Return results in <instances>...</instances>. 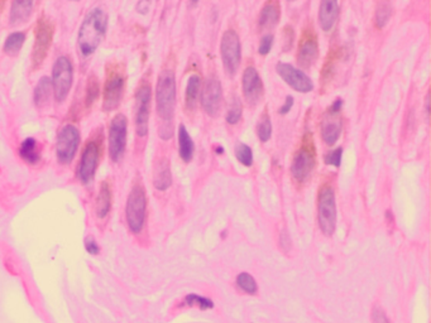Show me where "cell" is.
Segmentation results:
<instances>
[{
	"mask_svg": "<svg viewBox=\"0 0 431 323\" xmlns=\"http://www.w3.org/2000/svg\"><path fill=\"white\" fill-rule=\"evenodd\" d=\"M108 27V15L103 9L95 8L89 11L79 32V48L84 57L96 51L105 36Z\"/></svg>",
	"mask_w": 431,
	"mask_h": 323,
	"instance_id": "obj_1",
	"label": "cell"
},
{
	"mask_svg": "<svg viewBox=\"0 0 431 323\" xmlns=\"http://www.w3.org/2000/svg\"><path fill=\"white\" fill-rule=\"evenodd\" d=\"M157 113L163 123H171L175 114L176 104V80L172 70L162 71L156 88Z\"/></svg>",
	"mask_w": 431,
	"mask_h": 323,
	"instance_id": "obj_2",
	"label": "cell"
},
{
	"mask_svg": "<svg viewBox=\"0 0 431 323\" xmlns=\"http://www.w3.org/2000/svg\"><path fill=\"white\" fill-rule=\"evenodd\" d=\"M319 226L326 236H331L336 226V203L334 188L330 185H322L318 194Z\"/></svg>",
	"mask_w": 431,
	"mask_h": 323,
	"instance_id": "obj_3",
	"label": "cell"
},
{
	"mask_svg": "<svg viewBox=\"0 0 431 323\" xmlns=\"http://www.w3.org/2000/svg\"><path fill=\"white\" fill-rule=\"evenodd\" d=\"M147 197L143 185L135 183L128 197L125 216H127L128 226L133 233H139L146 221Z\"/></svg>",
	"mask_w": 431,
	"mask_h": 323,
	"instance_id": "obj_4",
	"label": "cell"
},
{
	"mask_svg": "<svg viewBox=\"0 0 431 323\" xmlns=\"http://www.w3.org/2000/svg\"><path fill=\"white\" fill-rule=\"evenodd\" d=\"M316 155L311 134H306L302 144L296 152L291 166V173L297 182H305L315 168Z\"/></svg>",
	"mask_w": 431,
	"mask_h": 323,
	"instance_id": "obj_5",
	"label": "cell"
},
{
	"mask_svg": "<svg viewBox=\"0 0 431 323\" xmlns=\"http://www.w3.org/2000/svg\"><path fill=\"white\" fill-rule=\"evenodd\" d=\"M54 24L47 18L41 15L36 26V42H34L33 54H32V68L33 70H38L47 57L50 47L52 45V40H54Z\"/></svg>",
	"mask_w": 431,
	"mask_h": 323,
	"instance_id": "obj_6",
	"label": "cell"
},
{
	"mask_svg": "<svg viewBox=\"0 0 431 323\" xmlns=\"http://www.w3.org/2000/svg\"><path fill=\"white\" fill-rule=\"evenodd\" d=\"M72 80L73 68L71 61L65 56L58 57L52 70V88L54 98L58 102H62L67 97L72 86Z\"/></svg>",
	"mask_w": 431,
	"mask_h": 323,
	"instance_id": "obj_7",
	"label": "cell"
},
{
	"mask_svg": "<svg viewBox=\"0 0 431 323\" xmlns=\"http://www.w3.org/2000/svg\"><path fill=\"white\" fill-rule=\"evenodd\" d=\"M221 59L229 76H234L237 73L242 58V46H240L239 36L234 29H228L221 38Z\"/></svg>",
	"mask_w": 431,
	"mask_h": 323,
	"instance_id": "obj_8",
	"label": "cell"
},
{
	"mask_svg": "<svg viewBox=\"0 0 431 323\" xmlns=\"http://www.w3.org/2000/svg\"><path fill=\"white\" fill-rule=\"evenodd\" d=\"M80 145V132L75 125L67 124L59 130L57 137V159L59 163L68 164L73 159Z\"/></svg>",
	"mask_w": 431,
	"mask_h": 323,
	"instance_id": "obj_9",
	"label": "cell"
},
{
	"mask_svg": "<svg viewBox=\"0 0 431 323\" xmlns=\"http://www.w3.org/2000/svg\"><path fill=\"white\" fill-rule=\"evenodd\" d=\"M151 98H152L151 85L143 81L135 92V130L139 137H146L148 133Z\"/></svg>",
	"mask_w": 431,
	"mask_h": 323,
	"instance_id": "obj_10",
	"label": "cell"
},
{
	"mask_svg": "<svg viewBox=\"0 0 431 323\" xmlns=\"http://www.w3.org/2000/svg\"><path fill=\"white\" fill-rule=\"evenodd\" d=\"M128 121L125 115L116 114L110 123L109 129V154L113 162H118L123 157L127 145Z\"/></svg>",
	"mask_w": 431,
	"mask_h": 323,
	"instance_id": "obj_11",
	"label": "cell"
},
{
	"mask_svg": "<svg viewBox=\"0 0 431 323\" xmlns=\"http://www.w3.org/2000/svg\"><path fill=\"white\" fill-rule=\"evenodd\" d=\"M100 158V141L89 140L84 148L81 154L79 168H77V176L84 185H88L95 176V171L99 164Z\"/></svg>",
	"mask_w": 431,
	"mask_h": 323,
	"instance_id": "obj_12",
	"label": "cell"
},
{
	"mask_svg": "<svg viewBox=\"0 0 431 323\" xmlns=\"http://www.w3.org/2000/svg\"><path fill=\"white\" fill-rule=\"evenodd\" d=\"M123 91H124V76L121 75L120 71H108V77L104 86V101H103L104 111L109 113L119 106L123 97Z\"/></svg>",
	"mask_w": 431,
	"mask_h": 323,
	"instance_id": "obj_13",
	"label": "cell"
},
{
	"mask_svg": "<svg viewBox=\"0 0 431 323\" xmlns=\"http://www.w3.org/2000/svg\"><path fill=\"white\" fill-rule=\"evenodd\" d=\"M276 70L277 73L283 79V81L287 85H290L291 88L295 89L296 91H300L302 93L313 91V81L304 71L293 67L292 65H288V63H283V62L277 63Z\"/></svg>",
	"mask_w": 431,
	"mask_h": 323,
	"instance_id": "obj_14",
	"label": "cell"
},
{
	"mask_svg": "<svg viewBox=\"0 0 431 323\" xmlns=\"http://www.w3.org/2000/svg\"><path fill=\"white\" fill-rule=\"evenodd\" d=\"M223 100V91L221 85L216 77H209L204 85L203 92H201V105L206 114L210 116H216L219 114L220 106Z\"/></svg>",
	"mask_w": 431,
	"mask_h": 323,
	"instance_id": "obj_15",
	"label": "cell"
},
{
	"mask_svg": "<svg viewBox=\"0 0 431 323\" xmlns=\"http://www.w3.org/2000/svg\"><path fill=\"white\" fill-rule=\"evenodd\" d=\"M319 56V43L316 34L313 29H306L301 37L299 45L297 62L304 68H309L314 65Z\"/></svg>",
	"mask_w": 431,
	"mask_h": 323,
	"instance_id": "obj_16",
	"label": "cell"
},
{
	"mask_svg": "<svg viewBox=\"0 0 431 323\" xmlns=\"http://www.w3.org/2000/svg\"><path fill=\"white\" fill-rule=\"evenodd\" d=\"M243 93L245 100L252 105H256L263 96L262 80L253 66L245 68L243 73Z\"/></svg>",
	"mask_w": 431,
	"mask_h": 323,
	"instance_id": "obj_17",
	"label": "cell"
},
{
	"mask_svg": "<svg viewBox=\"0 0 431 323\" xmlns=\"http://www.w3.org/2000/svg\"><path fill=\"white\" fill-rule=\"evenodd\" d=\"M339 15V4L334 0H324L319 9V22L324 32L331 31Z\"/></svg>",
	"mask_w": 431,
	"mask_h": 323,
	"instance_id": "obj_18",
	"label": "cell"
},
{
	"mask_svg": "<svg viewBox=\"0 0 431 323\" xmlns=\"http://www.w3.org/2000/svg\"><path fill=\"white\" fill-rule=\"evenodd\" d=\"M279 17H281V6L278 1H267L261 11L258 26L261 29L273 28L278 23Z\"/></svg>",
	"mask_w": 431,
	"mask_h": 323,
	"instance_id": "obj_19",
	"label": "cell"
},
{
	"mask_svg": "<svg viewBox=\"0 0 431 323\" xmlns=\"http://www.w3.org/2000/svg\"><path fill=\"white\" fill-rule=\"evenodd\" d=\"M34 3L31 0H17L11 3L10 15H9V23L11 26H17L23 22H27L33 11Z\"/></svg>",
	"mask_w": 431,
	"mask_h": 323,
	"instance_id": "obj_20",
	"label": "cell"
},
{
	"mask_svg": "<svg viewBox=\"0 0 431 323\" xmlns=\"http://www.w3.org/2000/svg\"><path fill=\"white\" fill-rule=\"evenodd\" d=\"M153 183L158 191H166L172 183L171 168L169 162L167 159H160L155 166V175H153Z\"/></svg>",
	"mask_w": 431,
	"mask_h": 323,
	"instance_id": "obj_21",
	"label": "cell"
},
{
	"mask_svg": "<svg viewBox=\"0 0 431 323\" xmlns=\"http://www.w3.org/2000/svg\"><path fill=\"white\" fill-rule=\"evenodd\" d=\"M111 207V191L108 182H103L96 200V215L99 219H104L109 214Z\"/></svg>",
	"mask_w": 431,
	"mask_h": 323,
	"instance_id": "obj_22",
	"label": "cell"
},
{
	"mask_svg": "<svg viewBox=\"0 0 431 323\" xmlns=\"http://www.w3.org/2000/svg\"><path fill=\"white\" fill-rule=\"evenodd\" d=\"M178 148H180L181 158L185 162H190L194 157L195 146L185 125H180V128H178Z\"/></svg>",
	"mask_w": 431,
	"mask_h": 323,
	"instance_id": "obj_23",
	"label": "cell"
},
{
	"mask_svg": "<svg viewBox=\"0 0 431 323\" xmlns=\"http://www.w3.org/2000/svg\"><path fill=\"white\" fill-rule=\"evenodd\" d=\"M19 154L27 163L34 164L40 162L41 155L37 152V141L33 138H27L22 141L19 149Z\"/></svg>",
	"mask_w": 431,
	"mask_h": 323,
	"instance_id": "obj_24",
	"label": "cell"
},
{
	"mask_svg": "<svg viewBox=\"0 0 431 323\" xmlns=\"http://www.w3.org/2000/svg\"><path fill=\"white\" fill-rule=\"evenodd\" d=\"M201 86V79L199 75H192L189 79L186 88V96H185V102H186V107L189 110H192L196 105V100H198L199 91H200Z\"/></svg>",
	"mask_w": 431,
	"mask_h": 323,
	"instance_id": "obj_25",
	"label": "cell"
},
{
	"mask_svg": "<svg viewBox=\"0 0 431 323\" xmlns=\"http://www.w3.org/2000/svg\"><path fill=\"white\" fill-rule=\"evenodd\" d=\"M51 95V81L48 77H42L34 89V104L36 106H43Z\"/></svg>",
	"mask_w": 431,
	"mask_h": 323,
	"instance_id": "obj_26",
	"label": "cell"
},
{
	"mask_svg": "<svg viewBox=\"0 0 431 323\" xmlns=\"http://www.w3.org/2000/svg\"><path fill=\"white\" fill-rule=\"evenodd\" d=\"M26 41V34L22 32H15L11 33L10 36L6 38L5 45H4V52L9 56H15L22 48L23 43Z\"/></svg>",
	"mask_w": 431,
	"mask_h": 323,
	"instance_id": "obj_27",
	"label": "cell"
},
{
	"mask_svg": "<svg viewBox=\"0 0 431 323\" xmlns=\"http://www.w3.org/2000/svg\"><path fill=\"white\" fill-rule=\"evenodd\" d=\"M341 127L340 123L338 121H329L325 123L323 127V140L327 144V145H332L335 144L336 140L340 137Z\"/></svg>",
	"mask_w": 431,
	"mask_h": 323,
	"instance_id": "obj_28",
	"label": "cell"
},
{
	"mask_svg": "<svg viewBox=\"0 0 431 323\" xmlns=\"http://www.w3.org/2000/svg\"><path fill=\"white\" fill-rule=\"evenodd\" d=\"M99 81L96 79V76H90L88 81V86H86V95H85V106L86 109H90L96 101V98L99 97Z\"/></svg>",
	"mask_w": 431,
	"mask_h": 323,
	"instance_id": "obj_29",
	"label": "cell"
},
{
	"mask_svg": "<svg viewBox=\"0 0 431 323\" xmlns=\"http://www.w3.org/2000/svg\"><path fill=\"white\" fill-rule=\"evenodd\" d=\"M392 14V5L386 1L377 4V9H376V26L378 28H383L388 23L389 17Z\"/></svg>",
	"mask_w": 431,
	"mask_h": 323,
	"instance_id": "obj_30",
	"label": "cell"
},
{
	"mask_svg": "<svg viewBox=\"0 0 431 323\" xmlns=\"http://www.w3.org/2000/svg\"><path fill=\"white\" fill-rule=\"evenodd\" d=\"M257 135L261 139V141H267L272 135V124H270V118L267 113H263L258 120Z\"/></svg>",
	"mask_w": 431,
	"mask_h": 323,
	"instance_id": "obj_31",
	"label": "cell"
},
{
	"mask_svg": "<svg viewBox=\"0 0 431 323\" xmlns=\"http://www.w3.org/2000/svg\"><path fill=\"white\" fill-rule=\"evenodd\" d=\"M237 285L243 292L248 293V294H256L257 290H258L256 280L248 273H240L239 276L237 277Z\"/></svg>",
	"mask_w": 431,
	"mask_h": 323,
	"instance_id": "obj_32",
	"label": "cell"
},
{
	"mask_svg": "<svg viewBox=\"0 0 431 323\" xmlns=\"http://www.w3.org/2000/svg\"><path fill=\"white\" fill-rule=\"evenodd\" d=\"M235 157L243 166L251 167L253 164V153H252V149L247 144L237 143V145H235Z\"/></svg>",
	"mask_w": 431,
	"mask_h": 323,
	"instance_id": "obj_33",
	"label": "cell"
},
{
	"mask_svg": "<svg viewBox=\"0 0 431 323\" xmlns=\"http://www.w3.org/2000/svg\"><path fill=\"white\" fill-rule=\"evenodd\" d=\"M183 304H186V306L192 307V306H198L199 308L203 309V311H205V309H210L214 307V303H213L212 299H209V298L205 297H201V295L198 294H189L185 299H183Z\"/></svg>",
	"mask_w": 431,
	"mask_h": 323,
	"instance_id": "obj_34",
	"label": "cell"
},
{
	"mask_svg": "<svg viewBox=\"0 0 431 323\" xmlns=\"http://www.w3.org/2000/svg\"><path fill=\"white\" fill-rule=\"evenodd\" d=\"M242 118V104L238 98H234L233 104L229 107L226 114V121L229 124H237Z\"/></svg>",
	"mask_w": 431,
	"mask_h": 323,
	"instance_id": "obj_35",
	"label": "cell"
},
{
	"mask_svg": "<svg viewBox=\"0 0 431 323\" xmlns=\"http://www.w3.org/2000/svg\"><path fill=\"white\" fill-rule=\"evenodd\" d=\"M341 155H343V149L341 148L335 149V150H332V152L327 153V154L325 155V158H324L325 163L329 164V166L340 167Z\"/></svg>",
	"mask_w": 431,
	"mask_h": 323,
	"instance_id": "obj_36",
	"label": "cell"
},
{
	"mask_svg": "<svg viewBox=\"0 0 431 323\" xmlns=\"http://www.w3.org/2000/svg\"><path fill=\"white\" fill-rule=\"evenodd\" d=\"M272 45H273V36L272 34H267L261 41V45L258 47V53L262 54V56L268 54L270 51V48H272Z\"/></svg>",
	"mask_w": 431,
	"mask_h": 323,
	"instance_id": "obj_37",
	"label": "cell"
},
{
	"mask_svg": "<svg viewBox=\"0 0 431 323\" xmlns=\"http://www.w3.org/2000/svg\"><path fill=\"white\" fill-rule=\"evenodd\" d=\"M85 249H86V251H88L89 254H91V255H98L100 251L99 245H98V242L95 241V239H94L93 236H88V237L85 239Z\"/></svg>",
	"mask_w": 431,
	"mask_h": 323,
	"instance_id": "obj_38",
	"label": "cell"
},
{
	"mask_svg": "<svg viewBox=\"0 0 431 323\" xmlns=\"http://www.w3.org/2000/svg\"><path fill=\"white\" fill-rule=\"evenodd\" d=\"M372 320L375 323H391L389 322L388 318H387V316H386V313H384L383 309L378 306H376L375 308H373Z\"/></svg>",
	"mask_w": 431,
	"mask_h": 323,
	"instance_id": "obj_39",
	"label": "cell"
},
{
	"mask_svg": "<svg viewBox=\"0 0 431 323\" xmlns=\"http://www.w3.org/2000/svg\"><path fill=\"white\" fill-rule=\"evenodd\" d=\"M292 105H293V97L292 96H287V97H286L285 105L279 109V114H282V115L287 114L291 110V107H292Z\"/></svg>",
	"mask_w": 431,
	"mask_h": 323,
	"instance_id": "obj_40",
	"label": "cell"
},
{
	"mask_svg": "<svg viewBox=\"0 0 431 323\" xmlns=\"http://www.w3.org/2000/svg\"><path fill=\"white\" fill-rule=\"evenodd\" d=\"M341 106H343V100L341 98H338V100H335V102L331 105V106L329 107V114L330 115H335V114H338L339 111H340Z\"/></svg>",
	"mask_w": 431,
	"mask_h": 323,
	"instance_id": "obj_41",
	"label": "cell"
},
{
	"mask_svg": "<svg viewBox=\"0 0 431 323\" xmlns=\"http://www.w3.org/2000/svg\"><path fill=\"white\" fill-rule=\"evenodd\" d=\"M281 245L282 246H283V245L285 244H287V246H288V249H290L291 247V240H290V237H288L287 236V233L286 232H283L282 233V236H281Z\"/></svg>",
	"mask_w": 431,
	"mask_h": 323,
	"instance_id": "obj_42",
	"label": "cell"
}]
</instances>
